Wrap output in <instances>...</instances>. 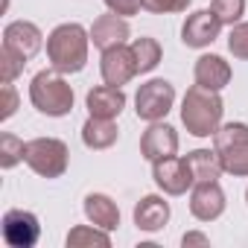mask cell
<instances>
[{
    "label": "cell",
    "instance_id": "6da1fadb",
    "mask_svg": "<svg viewBox=\"0 0 248 248\" xmlns=\"http://www.w3.org/2000/svg\"><path fill=\"white\" fill-rule=\"evenodd\" d=\"M91 32L82 24H59L47 35V62L59 73H79L88 64Z\"/></svg>",
    "mask_w": 248,
    "mask_h": 248
},
{
    "label": "cell",
    "instance_id": "f1b7e54d",
    "mask_svg": "<svg viewBox=\"0 0 248 248\" xmlns=\"http://www.w3.org/2000/svg\"><path fill=\"white\" fill-rule=\"evenodd\" d=\"M0 96H3V111H0V120H9L15 111H18V91H15V85L12 82H3L0 85Z\"/></svg>",
    "mask_w": 248,
    "mask_h": 248
},
{
    "label": "cell",
    "instance_id": "d4e9b609",
    "mask_svg": "<svg viewBox=\"0 0 248 248\" xmlns=\"http://www.w3.org/2000/svg\"><path fill=\"white\" fill-rule=\"evenodd\" d=\"M27 56H21L18 50H12V47H0V79L3 82H15L21 73H24V67H27Z\"/></svg>",
    "mask_w": 248,
    "mask_h": 248
},
{
    "label": "cell",
    "instance_id": "ffe728a7",
    "mask_svg": "<svg viewBox=\"0 0 248 248\" xmlns=\"http://www.w3.org/2000/svg\"><path fill=\"white\" fill-rule=\"evenodd\" d=\"M132 56H135V64H138V73H152L158 64H161V44L149 35H140L132 41Z\"/></svg>",
    "mask_w": 248,
    "mask_h": 248
},
{
    "label": "cell",
    "instance_id": "f546056e",
    "mask_svg": "<svg viewBox=\"0 0 248 248\" xmlns=\"http://www.w3.org/2000/svg\"><path fill=\"white\" fill-rule=\"evenodd\" d=\"M105 6H108V12L123 15V18H132V15H138L143 9L140 0H105Z\"/></svg>",
    "mask_w": 248,
    "mask_h": 248
},
{
    "label": "cell",
    "instance_id": "4dcf8cb0",
    "mask_svg": "<svg viewBox=\"0 0 248 248\" xmlns=\"http://www.w3.org/2000/svg\"><path fill=\"white\" fill-rule=\"evenodd\" d=\"M181 245H184V248H190V245H210V239H207L204 233H199V231H190V233L181 236Z\"/></svg>",
    "mask_w": 248,
    "mask_h": 248
},
{
    "label": "cell",
    "instance_id": "4fadbf2b",
    "mask_svg": "<svg viewBox=\"0 0 248 248\" xmlns=\"http://www.w3.org/2000/svg\"><path fill=\"white\" fill-rule=\"evenodd\" d=\"M193 79H196V85H202L207 91H222L231 82V64L216 53H204V56L196 59Z\"/></svg>",
    "mask_w": 248,
    "mask_h": 248
},
{
    "label": "cell",
    "instance_id": "44dd1931",
    "mask_svg": "<svg viewBox=\"0 0 248 248\" xmlns=\"http://www.w3.org/2000/svg\"><path fill=\"white\" fill-rule=\"evenodd\" d=\"M64 242H67V248H93V245L108 248V245H111V236H108L105 228H96V225H76V228H70V233H67Z\"/></svg>",
    "mask_w": 248,
    "mask_h": 248
},
{
    "label": "cell",
    "instance_id": "d6986e66",
    "mask_svg": "<svg viewBox=\"0 0 248 248\" xmlns=\"http://www.w3.org/2000/svg\"><path fill=\"white\" fill-rule=\"evenodd\" d=\"M187 164H190V172H193L196 184L199 181H219V175L225 172L216 149H193L187 155Z\"/></svg>",
    "mask_w": 248,
    "mask_h": 248
},
{
    "label": "cell",
    "instance_id": "7c38bea8",
    "mask_svg": "<svg viewBox=\"0 0 248 248\" xmlns=\"http://www.w3.org/2000/svg\"><path fill=\"white\" fill-rule=\"evenodd\" d=\"M85 105H88V114L91 117H102V120H117L126 108V93L117 85H96L88 91L85 96Z\"/></svg>",
    "mask_w": 248,
    "mask_h": 248
},
{
    "label": "cell",
    "instance_id": "5b68a950",
    "mask_svg": "<svg viewBox=\"0 0 248 248\" xmlns=\"http://www.w3.org/2000/svg\"><path fill=\"white\" fill-rule=\"evenodd\" d=\"M175 105V88L167 79H149L138 88L135 93V114L143 123H158L164 120Z\"/></svg>",
    "mask_w": 248,
    "mask_h": 248
},
{
    "label": "cell",
    "instance_id": "277c9868",
    "mask_svg": "<svg viewBox=\"0 0 248 248\" xmlns=\"http://www.w3.org/2000/svg\"><path fill=\"white\" fill-rule=\"evenodd\" d=\"M24 161L41 178H62L70 164V149L59 138H32L27 140Z\"/></svg>",
    "mask_w": 248,
    "mask_h": 248
},
{
    "label": "cell",
    "instance_id": "9c48e42d",
    "mask_svg": "<svg viewBox=\"0 0 248 248\" xmlns=\"http://www.w3.org/2000/svg\"><path fill=\"white\" fill-rule=\"evenodd\" d=\"M225 190L219 181H199L190 187V213L199 222H213L225 213Z\"/></svg>",
    "mask_w": 248,
    "mask_h": 248
},
{
    "label": "cell",
    "instance_id": "e0dca14e",
    "mask_svg": "<svg viewBox=\"0 0 248 248\" xmlns=\"http://www.w3.org/2000/svg\"><path fill=\"white\" fill-rule=\"evenodd\" d=\"M82 210H85L88 222L96 225V228H105V231H117L120 228V207L105 193H88L85 202H82Z\"/></svg>",
    "mask_w": 248,
    "mask_h": 248
},
{
    "label": "cell",
    "instance_id": "603a6c76",
    "mask_svg": "<svg viewBox=\"0 0 248 248\" xmlns=\"http://www.w3.org/2000/svg\"><path fill=\"white\" fill-rule=\"evenodd\" d=\"M248 140V126L245 123H222L213 135V149L222 152L228 146H236V143H245Z\"/></svg>",
    "mask_w": 248,
    "mask_h": 248
},
{
    "label": "cell",
    "instance_id": "2e32d148",
    "mask_svg": "<svg viewBox=\"0 0 248 248\" xmlns=\"http://www.w3.org/2000/svg\"><path fill=\"white\" fill-rule=\"evenodd\" d=\"M170 202H164V196H143L138 204H135V225L138 231H146V233H155L161 231L167 222H170Z\"/></svg>",
    "mask_w": 248,
    "mask_h": 248
},
{
    "label": "cell",
    "instance_id": "ba28073f",
    "mask_svg": "<svg viewBox=\"0 0 248 248\" xmlns=\"http://www.w3.org/2000/svg\"><path fill=\"white\" fill-rule=\"evenodd\" d=\"M99 73H102L105 85H117V88L129 85V82L138 76V64H135L132 47L117 44V47L102 50V59H99Z\"/></svg>",
    "mask_w": 248,
    "mask_h": 248
},
{
    "label": "cell",
    "instance_id": "3957f363",
    "mask_svg": "<svg viewBox=\"0 0 248 248\" xmlns=\"http://www.w3.org/2000/svg\"><path fill=\"white\" fill-rule=\"evenodd\" d=\"M73 88L62 79L59 70H41L30 82V102L44 117H67L73 111Z\"/></svg>",
    "mask_w": 248,
    "mask_h": 248
},
{
    "label": "cell",
    "instance_id": "8fae6325",
    "mask_svg": "<svg viewBox=\"0 0 248 248\" xmlns=\"http://www.w3.org/2000/svg\"><path fill=\"white\" fill-rule=\"evenodd\" d=\"M222 32V21L210 12V9H199L193 15H187L184 27H181V41L193 50H202V47H210Z\"/></svg>",
    "mask_w": 248,
    "mask_h": 248
},
{
    "label": "cell",
    "instance_id": "8992f818",
    "mask_svg": "<svg viewBox=\"0 0 248 248\" xmlns=\"http://www.w3.org/2000/svg\"><path fill=\"white\" fill-rule=\"evenodd\" d=\"M152 178H155V184H158L167 196H184V193L196 184L187 158H178V155L164 158V161H155V164H152Z\"/></svg>",
    "mask_w": 248,
    "mask_h": 248
},
{
    "label": "cell",
    "instance_id": "9a60e30c",
    "mask_svg": "<svg viewBox=\"0 0 248 248\" xmlns=\"http://www.w3.org/2000/svg\"><path fill=\"white\" fill-rule=\"evenodd\" d=\"M3 44L12 47V50H18L21 56L32 59V56L44 47V35H41V30H38L32 21H12V24L3 30Z\"/></svg>",
    "mask_w": 248,
    "mask_h": 248
},
{
    "label": "cell",
    "instance_id": "7a4b0ae2",
    "mask_svg": "<svg viewBox=\"0 0 248 248\" xmlns=\"http://www.w3.org/2000/svg\"><path fill=\"white\" fill-rule=\"evenodd\" d=\"M225 102L219 91H207L202 85H193L181 99V123L193 138H213L222 126Z\"/></svg>",
    "mask_w": 248,
    "mask_h": 248
},
{
    "label": "cell",
    "instance_id": "7402d4cb",
    "mask_svg": "<svg viewBox=\"0 0 248 248\" xmlns=\"http://www.w3.org/2000/svg\"><path fill=\"white\" fill-rule=\"evenodd\" d=\"M219 161H222V170L228 175H248V140L245 143H236V146H228L219 152Z\"/></svg>",
    "mask_w": 248,
    "mask_h": 248
},
{
    "label": "cell",
    "instance_id": "cb8c5ba5",
    "mask_svg": "<svg viewBox=\"0 0 248 248\" xmlns=\"http://www.w3.org/2000/svg\"><path fill=\"white\" fill-rule=\"evenodd\" d=\"M24 149H27V143L21 138H15L12 132H3L0 135V167L3 170L18 167L24 161Z\"/></svg>",
    "mask_w": 248,
    "mask_h": 248
},
{
    "label": "cell",
    "instance_id": "484cf974",
    "mask_svg": "<svg viewBox=\"0 0 248 248\" xmlns=\"http://www.w3.org/2000/svg\"><path fill=\"white\" fill-rule=\"evenodd\" d=\"M210 12L222 21V27H233L245 15V0H210Z\"/></svg>",
    "mask_w": 248,
    "mask_h": 248
},
{
    "label": "cell",
    "instance_id": "ac0fdd59",
    "mask_svg": "<svg viewBox=\"0 0 248 248\" xmlns=\"http://www.w3.org/2000/svg\"><path fill=\"white\" fill-rule=\"evenodd\" d=\"M120 138V129L114 120H102V117H88L82 126V143L93 152H102L108 146H114Z\"/></svg>",
    "mask_w": 248,
    "mask_h": 248
},
{
    "label": "cell",
    "instance_id": "5bb4252c",
    "mask_svg": "<svg viewBox=\"0 0 248 248\" xmlns=\"http://www.w3.org/2000/svg\"><path fill=\"white\" fill-rule=\"evenodd\" d=\"M88 32H91L93 47L108 50V47H117V44H126V38H129L132 30H129V21L123 18V15L108 12V15H99Z\"/></svg>",
    "mask_w": 248,
    "mask_h": 248
},
{
    "label": "cell",
    "instance_id": "30bf717a",
    "mask_svg": "<svg viewBox=\"0 0 248 248\" xmlns=\"http://www.w3.org/2000/svg\"><path fill=\"white\" fill-rule=\"evenodd\" d=\"M178 152V132L170 126V123H149V129L143 132L140 138V155L146 161H164V158H172Z\"/></svg>",
    "mask_w": 248,
    "mask_h": 248
},
{
    "label": "cell",
    "instance_id": "52a82bcc",
    "mask_svg": "<svg viewBox=\"0 0 248 248\" xmlns=\"http://www.w3.org/2000/svg\"><path fill=\"white\" fill-rule=\"evenodd\" d=\"M3 239L12 248H32L41 239V225L38 216L21 207H12L3 213Z\"/></svg>",
    "mask_w": 248,
    "mask_h": 248
},
{
    "label": "cell",
    "instance_id": "83f0119b",
    "mask_svg": "<svg viewBox=\"0 0 248 248\" xmlns=\"http://www.w3.org/2000/svg\"><path fill=\"white\" fill-rule=\"evenodd\" d=\"M193 0H140L143 12L149 15H170V12H187Z\"/></svg>",
    "mask_w": 248,
    "mask_h": 248
},
{
    "label": "cell",
    "instance_id": "4316f807",
    "mask_svg": "<svg viewBox=\"0 0 248 248\" xmlns=\"http://www.w3.org/2000/svg\"><path fill=\"white\" fill-rule=\"evenodd\" d=\"M228 50L233 59H242L248 62V21H239L231 27V35H228Z\"/></svg>",
    "mask_w": 248,
    "mask_h": 248
},
{
    "label": "cell",
    "instance_id": "1f68e13d",
    "mask_svg": "<svg viewBox=\"0 0 248 248\" xmlns=\"http://www.w3.org/2000/svg\"><path fill=\"white\" fill-rule=\"evenodd\" d=\"M245 202H248V190H245Z\"/></svg>",
    "mask_w": 248,
    "mask_h": 248
}]
</instances>
